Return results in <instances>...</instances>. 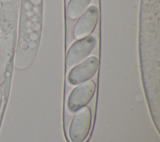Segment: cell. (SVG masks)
I'll use <instances>...</instances> for the list:
<instances>
[{"instance_id": "2", "label": "cell", "mask_w": 160, "mask_h": 142, "mask_svg": "<svg viewBox=\"0 0 160 142\" xmlns=\"http://www.w3.org/2000/svg\"><path fill=\"white\" fill-rule=\"evenodd\" d=\"M96 90L93 80H88L72 89L67 99V108L71 112H75L88 104Z\"/></svg>"}, {"instance_id": "5", "label": "cell", "mask_w": 160, "mask_h": 142, "mask_svg": "<svg viewBox=\"0 0 160 142\" xmlns=\"http://www.w3.org/2000/svg\"><path fill=\"white\" fill-rule=\"evenodd\" d=\"M98 16L99 11L96 6L88 7L78 19L73 27L74 38L79 40L89 36L96 27Z\"/></svg>"}, {"instance_id": "7", "label": "cell", "mask_w": 160, "mask_h": 142, "mask_svg": "<svg viewBox=\"0 0 160 142\" xmlns=\"http://www.w3.org/2000/svg\"><path fill=\"white\" fill-rule=\"evenodd\" d=\"M2 100V92L1 88H0V110H1V107Z\"/></svg>"}, {"instance_id": "3", "label": "cell", "mask_w": 160, "mask_h": 142, "mask_svg": "<svg viewBox=\"0 0 160 142\" xmlns=\"http://www.w3.org/2000/svg\"><path fill=\"white\" fill-rule=\"evenodd\" d=\"M96 43V38L89 36L74 42L69 48L66 62L69 66H74L85 59L92 51Z\"/></svg>"}, {"instance_id": "4", "label": "cell", "mask_w": 160, "mask_h": 142, "mask_svg": "<svg viewBox=\"0 0 160 142\" xmlns=\"http://www.w3.org/2000/svg\"><path fill=\"white\" fill-rule=\"evenodd\" d=\"M99 66V60L95 56L88 57L74 67L68 75V82L78 85L90 79L96 72Z\"/></svg>"}, {"instance_id": "1", "label": "cell", "mask_w": 160, "mask_h": 142, "mask_svg": "<svg viewBox=\"0 0 160 142\" xmlns=\"http://www.w3.org/2000/svg\"><path fill=\"white\" fill-rule=\"evenodd\" d=\"M92 123V115L90 109L84 107L75 113L68 131L69 142H86Z\"/></svg>"}, {"instance_id": "6", "label": "cell", "mask_w": 160, "mask_h": 142, "mask_svg": "<svg viewBox=\"0 0 160 142\" xmlns=\"http://www.w3.org/2000/svg\"><path fill=\"white\" fill-rule=\"evenodd\" d=\"M91 0H69L67 6L68 17L74 21L81 16L86 11Z\"/></svg>"}]
</instances>
